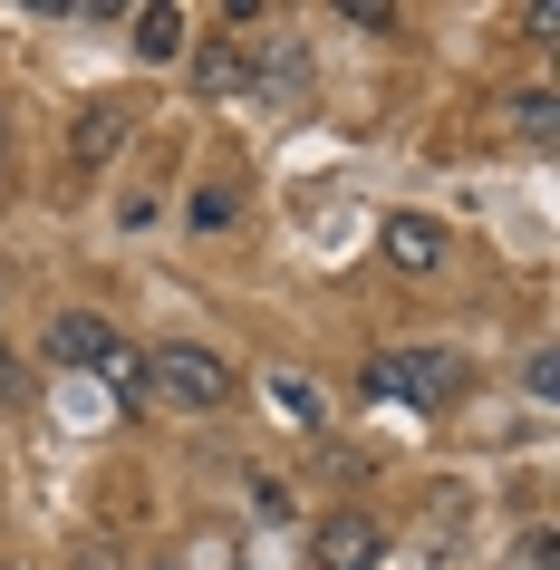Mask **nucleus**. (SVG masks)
<instances>
[{
	"instance_id": "1a4fd4ad",
	"label": "nucleus",
	"mask_w": 560,
	"mask_h": 570,
	"mask_svg": "<svg viewBox=\"0 0 560 570\" xmlns=\"http://www.w3.org/2000/svg\"><path fill=\"white\" fill-rule=\"evenodd\" d=\"M512 126H522L531 146H551V126H560V107H551V97H541V88H531V97H512Z\"/></svg>"
},
{
	"instance_id": "0eeeda50",
	"label": "nucleus",
	"mask_w": 560,
	"mask_h": 570,
	"mask_svg": "<svg viewBox=\"0 0 560 570\" xmlns=\"http://www.w3.org/2000/svg\"><path fill=\"white\" fill-rule=\"evenodd\" d=\"M242 78H252V59H242L233 39H213L204 59H194V88H204V97H223V88H242Z\"/></svg>"
},
{
	"instance_id": "9b49d317",
	"label": "nucleus",
	"mask_w": 560,
	"mask_h": 570,
	"mask_svg": "<svg viewBox=\"0 0 560 570\" xmlns=\"http://www.w3.org/2000/svg\"><path fill=\"white\" fill-rule=\"evenodd\" d=\"M522 387H531V396L560 387V358H551V348H531V358H522Z\"/></svg>"
},
{
	"instance_id": "f257e3e1",
	"label": "nucleus",
	"mask_w": 560,
	"mask_h": 570,
	"mask_svg": "<svg viewBox=\"0 0 560 570\" xmlns=\"http://www.w3.org/2000/svg\"><path fill=\"white\" fill-rule=\"evenodd\" d=\"M136 377H146V396H165V406H223V396H233V367L213 358V348H184V338L155 348Z\"/></svg>"
},
{
	"instance_id": "39448f33",
	"label": "nucleus",
	"mask_w": 560,
	"mask_h": 570,
	"mask_svg": "<svg viewBox=\"0 0 560 570\" xmlns=\"http://www.w3.org/2000/svg\"><path fill=\"white\" fill-rule=\"evenodd\" d=\"M386 262L425 281V271L454 262V242H444V223H425V213H396V223H386Z\"/></svg>"
},
{
	"instance_id": "423d86ee",
	"label": "nucleus",
	"mask_w": 560,
	"mask_h": 570,
	"mask_svg": "<svg viewBox=\"0 0 560 570\" xmlns=\"http://www.w3.org/2000/svg\"><path fill=\"white\" fill-rule=\"evenodd\" d=\"M184 39H194V30H184V10H136V59L165 68V59H184Z\"/></svg>"
},
{
	"instance_id": "9d476101",
	"label": "nucleus",
	"mask_w": 560,
	"mask_h": 570,
	"mask_svg": "<svg viewBox=\"0 0 560 570\" xmlns=\"http://www.w3.org/2000/svg\"><path fill=\"white\" fill-rule=\"evenodd\" d=\"M271 396H281L299 425H320V387H310V377H271Z\"/></svg>"
},
{
	"instance_id": "7ed1b4c3",
	"label": "nucleus",
	"mask_w": 560,
	"mask_h": 570,
	"mask_svg": "<svg viewBox=\"0 0 560 570\" xmlns=\"http://www.w3.org/2000/svg\"><path fill=\"white\" fill-rule=\"evenodd\" d=\"M49 358H59V367H97L107 387L146 396V377H136V358H126V338L107 330V320H88V309H68L59 330H49Z\"/></svg>"
},
{
	"instance_id": "6e6552de",
	"label": "nucleus",
	"mask_w": 560,
	"mask_h": 570,
	"mask_svg": "<svg viewBox=\"0 0 560 570\" xmlns=\"http://www.w3.org/2000/svg\"><path fill=\"white\" fill-rule=\"evenodd\" d=\"M126 136V107H88V117H78V155H107Z\"/></svg>"
},
{
	"instance_id": "20e7f679",
	"label": "nucleus",
	"mask_w": 560,
	"mask_h": 570,
	"mask_svg": "<svg viewBox=\"0 0 560 570\" xmlns=\"http://www.w3.org/2000/svg\"><path fill=\"white\" fill-rule=\"evenodd\" d=\"M377 522L367 512H328L320 532H310V570H377Z\"/></svg>"
},
{
	"instance_id": "f03ea898",
	"label": "nucleus",
	"mask_w": 560,
	"mask_h": 570,
	"mask_svg": "<svg viewBox=\"0 0 560 570\" xmlns=\"http://www.w3.org/2000/svg\"><path fill=\"white\" fill-rule=\"evenodd\" d=\"M367 387L377 396H415V406H454V387H464V358L454 348H386V358H367Z\"/></svg>"
}]
</instances>
